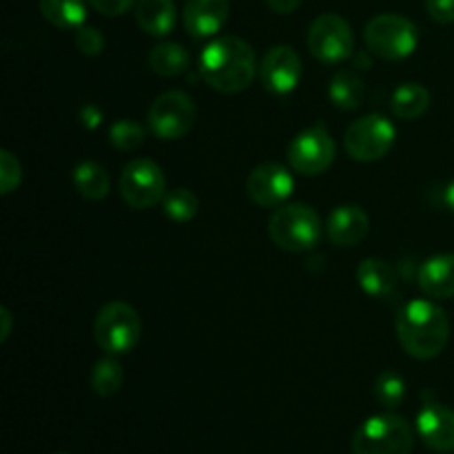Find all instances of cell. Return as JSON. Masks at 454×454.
Masks as SVG:
<instances>
[{"label": "cell", "mask_w": 454, "mask_h": 454, "mask_svg": "<svg viewBox=\"0 0 454 454\" xmlns=\"http://www.w3.org/2000/svg\"><path fill=\"white\" fill-rule=\"evenodd\" d=\"M260 71L255 51L247 40L238 35H222L202 49L198 74L204 82L220 93H242L251 87Z\"/></svg>", "instance_id": "1"}, {"label": "cell", "mask_w": 454, "mask_h": 454, "mask_svg": "<svg viewBox=\"0 0 454 454\" xmlns=\"http://www.w3.org/2000/svg\"><path fill=\"white\" fill-rule=\"evenodd\" d=\"M397 337L402 348L415 359H434L450 337V322L442 306L430 300H412L399 310Z\"/></svg>", "instance_id": "2"}, {"label": "cell", "mask_w": 454, "mask_h": 454, "mask_svg": "<svg viewBox=\"0 0 454 454\" xmlns=\"http://www.w3.org/2000/svg\"><path fill=\"white\" fill-rule=\"evenodd\" d=\"M322 217L310 204L295 202L275 208L269 220V235L279 248L288 253H304L315 248L322 238Z\"/></svg>", "instance_id": "3"}, {"label": "cell", "mask_w": 454, "mask_h": 454, "mask_svg": "<svg viewBox=\"0 0 454 454\" xmlns=\"http://www.w3.org/2000/svg\"><path fill=\"white\" fill-rule=\"evenodd\" d=\"M364 43L372 56L381 60H403L419 47V29L399 13H380L364 29Z\"/></svg>", "instance_id": "4"}, {"label": "cell", "mask_w": 454, "mask_h": 454, "mask_svg": "<svg viewBox=\"0 0 454 454\" xmlns=\"http://www.w3.org/2000/svg\"><path fill=\"white\" fill-rule=\"evenodd\" d=\"M415 433L403 417L384 412L364 421L353 434L355 454H411Z\"/></svg>", "instance_id": "5"}, {"label": "cell", "mask_w": 454, "mask_h": 454, "mask_svg": "<svg viewBox=\"0 0 454 454\" xmlns=\"http://www.w3.org/2000/svg\"><path fill=\"white\" fill-rule=\"evenodd\" d=\"M93 337L106 355H127L142 337V319L127 301H109L93 322Z\"/></svg>", "instance_id": "6"}, {"label": "cell", "mask_w": 454, "mask_h": 454, "mask_svg": "<svg viewBox=\"0 0 454 454\" xmlns=\"http://www.w3.org/2000/svg\"><path fill=\"white\" fill-rule=\"evenodd\" d=\"M397 129L386 115L371 114L355 120L344 133V149L357 162H377L390 153Z\"/></svg>", "instance_id": "7"}, {"label": "cell", "mask_w": 454, "mask_h": 454, "mask_svg": "<svg viewBox=\"0 0 454 454\" xmlns=\"http://www.w3.org/2000/svg\"><path fill=\"white\" fill-rule=\"evenodd\" d=\"M198 109L189 93L164 91L151 102L149 106V129L155 137L164 142H173L184 137L193 129Z\"/></svg>", "instance_id": "8"}, {"label": "cell", "mask_w": 454, "mask_h": 454, "mask_svg": "<svg viewBox=\"0 0 454 454\" xmlns=\"http://www.w3.org/2000/svg\"><path fill=\"white\" fill-rule=\"evenodd\" d=\"M120 195L136 211L162 204L167 195V180L160 164L149 158H136L120 173Z\"/></svg>", "instance_id": "9"}, {"label": "cell", "mask_w": 454, "mask_h": 454, "mask_svg": "<svg viewBox=\"0 0 454 454\" xmlns=\"http://www.w3.org/2000/svg\"><path fill=\"white\" fill-rule=\"evenodd\" d=\"M286 158L293 171L301 173L306 177L328 171L335 162V140H333L326 124L317 122L297 133L291 145H288Z\"/></svg>", "instance_id": "10"}, {"label": "cell", "mask_w": 454, "mask_h": 454, "mask_svg": "<svg viewBox=\"0 0 454 454\" xmlns=\"http://www.w3.org/2000/svg\"><path fill=\"white\" fill-rule=\"evenodd\" d=\"M310 53L326 65H337L355 56V35L348 22L337 13H322L309 27L306 35Z\"/></svg>", "instance_id": "11"}, {"label": "cell", "mask_w": 454, "mask_h": 454, "mask_svg": "<svg viewBox=\"0 0 454 454\" xmlns=\"http://www.w3.org/2000/svg\"><path fill=\"white\" fill-rule=\"evenodd\" d=\"M295 191L293 173L279 162H264L253 168L247 177V193L257 207L278 208L286 204Z\"/></svg>", "instance_id": "12"}, {"label": "cell", "mask_w": 454, "mask_h": 454, "mask_svg": "<svg viewBox=\"0 0 454 454\" xmlns=\"http://www.w3.org/2000/svg\"><path fill=\"white\" fill-rule=\"evenodd\" d=\"M301 74V58L291 44H278L269 49L260 62V80L270 93L275 96H288L300 84Z\"/></svg>", "instance_id": "13"}, {"label": "cell", "mask_w": 454, "mask_h": 454, "mask_svg": "<svg viewBox=\"0 0 454 454\" xmlns=\"http://www.w3.org/2000/svg\"><path fill=\"white\" fill-rule=\"evenodd\" d=\"M417 434L434 452L454 450V411L424 393V406L417 415Z\"/></svg>", "instance_id": "14"}, {"label": "cell", "mask_w": 454, "mask_h": 454, "mask_svg": "<svg viewBox=\"0 0 454 454\" xmlns=\"http://www.w3.org/2000/svg\"><path fill=\"white\" fill-rule=\"evenodd\" d=\"M229 0H186L182 22L193 38H213L229 20Z\"/></svg>", "instance_id": "15"}, {"label": "cell", "mask_w": 454, "mask_h": 454, "mask_svg": "<svg viewBox=\"0 0 454 454\" xmlns=\"http://www.w3.org/2000/svg\"><path fill=\"white\" fill-rule=\"evenodd\" d=\"M368 226H371V220H368L366 211L362 207H357V204H341L328 217L326 235L335 247L350 248L357 247L366 238Z\"/></svg>", "instance_id": "16"}, {"label": "cell", "mask_w": 454, "mask_h": 454, "mask_svg": "<svg viewBox=\"0 0 454 454\" xmlns=\"http://www.w3.org/2000/svg\"><path fill=\"white\" fill-rule=\"evenodd\" d=\"M417 282L424 295L433 300H450L454 297V255L442 253L433 255L419 266Z\"/></svg>", "instance_id": "17"}, {"label": "cell", "mask_w": 454, "mask_h": 454, "mask_svg": "<svg viewBox=\"0 0 454 454\" xmlns=\"http://www.w3.org/2000/svg\"><path fill=\"white\" fill-rule=\"evenodd\" d=\"M357 282L368 297L388 300L397 293V270L381 257H366L357 266Z\"/></svg>", "instance_id": "18"}, {"label": "cell", "mask_w": 454, "mask_h": 454, "mask_svg": "<svg viewBox=\"0 0 454 454\" xmlns=\"http://www.w3.org/2000/svg\"><path fill=\"white\" fill-rule=\"evenodd\" d=\"M136 22L145 34L162 38L176 27V4L173 0H136Z\"/></svg>", "instance_id": "19"}, {"label": "cell", "mask_w": 454, "mask_h": 454, "mask_svg": "<svg viewBox=\"0 0 454 454\" xmlns=\"http://www.w3.org/2000/svg\"><path fill=\"white\" fill-rule=\"evenodd\" d=\"M364 96H366V87L357 71L353 69H340L331 80L328 87V98L333 105L341 111H355L362 106Z\"/></svg>", "instance_id": "20"}, {"label": "cell", "mask_w": 454, "mask_h": 454, "mask_svg": "<svg viewBox=\"0 0 454 454\" xmlns=\"http://www.w3.org/2000/svg\"><path fill=\"white\" fill-rule=\"evenodd\" d=\"M430 91L419 82H403L390 96V111L399 120H417L428 111Z\"/></svg>", "instance_id": "21"}, {"label": "cell", "mask_w": 454, "mask_h": 454, "mask_svg": "<svg viewBox=\"0 0 454 454\" xmlns=\"http://www.w3.org/2000/svg\"><path fill=\"white\" fill-rule=\"evenodd\" d=\"M40 13L58 29H80L87 20L84 0H38Z\"/></svg>", "instance_id": "22"}, {"label": "cell", "mask_w": 454, "mask_h": 454, "mask_svg": "<svg viewBox=\"0 0 454 454\" xmlns=\"http://www.w3.org/2000/svg\"><path fill=\"white\" fill-rule=\"evenodd\" d=\"M74 186L84 200H91V202H100L109 195L111 180L109 173L105 167H100L98 162H80L74 168Z\"/></svg>", "instance_id": "23"}, {"label": "cell", "mask_w": 454, "mask_h": 454, "mask_svg": "<svg viewBox=\"0 0 454 454\" xmlns=\"http://www.w3.org/2000/svg\"><path fill=\"white\" fill-rule=\"evenodd\" d=\"M189 65V51L177 43H160L149 53V67L153 69V74L162 75V78H176V75L184 74Z\"/></svg>", "instance_id": "24"}, {"label": "cell", "mask_w": 454, "mask_h": 454, "mask_svg": "<svg viewBox=\"0 0 454 454\" xmlns=\"http://www.w3.org/2000/svg\"><path fill=\"white\" fill-rule=\"evenodd\" d=\"M162 208L168 220L177 222V224H186V222H191L198 215L200 200L186 186H177V189L167 191V195L162 200Z\"/></svg>", "instance_id": "25"}, {"label": "cell", "mask_w": 454, "mask_h": 454, "mask_svg": "<svg viewBox=\"0 0 454 454\" xmlns=\"http://www.w3.org/2000/svg\"><path fill=\"white\" fill-rule=\"evenodd\" d=\"M89 381H91V388L96 390V395H100V397H114L122 388L124 371L118 359L105 357L91 368Z\"/></svg>", "instance_id": "26"}, {"label": "cell", "mask_w": 454, "mask_h": 454, "mask_svg": "<svg viewBox=\"0 0 454 454\" xmlns=\"http://www.w3.org/2000/svg\"><path fill=\"white\" fill-rule=\"evenodd\" d=\"M406 380H403L397 371H384L380 372V377L375 380L372 393H375V399L380 402L381 408L395 411V408L402 406L403 399H406Z\"/></svg>", "instance_id": "27"}, {"label": "cell", "mask_w": 454, "mask_h": 454, "mask_svg": "<svg viewBox=\"0 0 454 454\" xmlns=\"http://www.w3.org/2000/svg\"><path fill=\"white\" fill-rule=\"evenodd\" d=\"M145 137H146L145 127L131 118L118 120V122H114L109 127L111 145L120 151H136L137 146L145 145Z\"/></svg>", "instance_id": "28"}, {"label": "cell", "mask_w": 454, "mask_h": 454, "mask_svg": "<svg viewBox=\"0 0 454 454\" xmlns=\"http://www.w3.org/2000/svg\"><path fill=\"white\" fill-rule=\"evenodd\" d=\"M22 180V167L12 151H0V193L9 195Z\"/></svg>", "instance_id": "29"}, {"label": "cell", "mask_w": 454, "mask_h": 454, "mask_svg": "<svg viewBox=\"0 0 454 454\" xmlns=\"http://www.w3.org/2000/svg\"><path fill=\"white\" fill-rule=\"evenodd\" d=\"M75 47L82 56H98L105 47V35L96 27L82 25L80 29H75Z\"/></svg>", "instance_id": "30"}, {"label": "cell", "mask_w": 454, "mask_h": 454, "mask_svg": "<svg viewBox=\"0 0 454 454\" xmlns=\"http://www.w3.org/2000/svg\"><path fill=\"white\" fill-rule=\"evenodd\" d=\"M426 12L439 25H452L454 0H426Z\"/></svg>", "instance_id": "31"}, {"label": "cell", "mask_w": 454, "mask_h": 454, "mask_svg": "<svg viewBox=\"0 0 454 454\" xmlns=\"http://www.w3.org/2000/svg\"><path fill=\"white\" fill-rule=\"evenodd\" d=\"M87 3L91 4L98 13L109 18L122 16V13H127L129 9L136 7V0H87Z\"/></svg>", "instance_id": "32"}, {"label": "cell", "mask_w": 454, "mask_h": 454, "mask_svg": "<svg viewBox=\"0 0 454 454\" xmlns=\"http://www.w3.org/2000/svg\"><path fill=\"white\" fill-rule=\"evenodd\" d=\"M269 9L275 13H293L301 4V0H266Z\"/></svg>", "instance_id": "33"}, {"label": "cell", "mask_w": 454, "mask_h": 454, "mask_svg": "<svg viewBox=\"0 0 454 454\" xmlns=\"http://www.w3.org/2000/svg\"><path fill=\"white\" fill-rule=\"evenodd\" d=\"M0 322H3V328H0V341H7V337L12 335V313L7 309H0Z\"/></svg>", "instance_id": "34"}, {"label": "cell", "mask_w": 454, "mask_h": 454, "mask_svg": "<svg viewBox=\"0 0 454 454\" xmlns=\"http://www.w3.org/2000/svg\"><path fill=\"white\" fill-rule=\"evenodd\" d=\"M443 200H446L448 208L454 213V180L446 186V191H443Z\"/></svg>", "instance_id": "35"}, {"label": "cell", "mask_w": 454, "mask_h": 454, "mask_svg": "<svg viewBox=\"0 0 454 454\" xmlns=\"http://www.w3.org/2000/svg\"><path fill=\"white\" fill-rule=\"evenodd\" d=\"M56 454H69V452H56Z\"/></svg>", "instance_id": "36"}]
</instances>
